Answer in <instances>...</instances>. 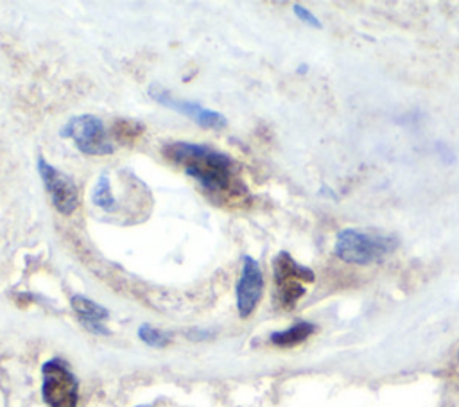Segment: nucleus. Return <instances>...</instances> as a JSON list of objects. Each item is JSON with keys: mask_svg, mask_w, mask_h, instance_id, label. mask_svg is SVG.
<instances>
[{"mask_svg": "<svg viewBox=\"0 0 459 407\" xmlns=\"http://www.w3.org/2000/svg\"><path fill=\"white\" fill-rule=\"evenodd\" d=\"M163 156L181 167L210 197L222 204H238L249 195L237 163L221 151L199 143L172 142L163 147Z\"/></svg>", "mask_w": 459, "mask_h": 407, "instance_id": "1", "label": "nucleus"}, {"mask_svg": "<svg viewBox=\"0 0 459 407\" xmlns=\"http://www.w3.org/2000/svg\"><path fill=\"white\" fill-rule=\"evenodd\" d=\"M398 246L394 237L369 235L357 229H342L335 240V255L348 264H373L393 253Z\"/></svg>", "mask_w": 459, "mask_h": 407, "instance_id": "2", "label": "nucleus"}, {"mask_svg": "<svg viewBox=\"0 0 459 407\" xmlns=\"http://www.w3.org/2000/svg\"><path fill=\"white\" fill-rule=\"evenodd\" d=\"M59 133L65 138H72L75 147L84 154H95V156L111 154L115 149L102 120L93 115L72 117L61 127Z\"/></svg>", "mask_w": 459, "mask_h": 407, "instance_id": "3", "label": "nucleus"}, {"mask_svg": "<svg viewBox=\"0 0 459 407\" xmlns=\"http://www.w3.org/2000/svg\"><path fill=\"white\" fill-rule=\"evenodd\" d=\"M278 301L283 308H292L305 294L303 283L314 281V273L299 265L287 251H280L273 262Z\"/></svg>", "mask_w": 459, "mask_h": 407, "instance_id": "4", "label": "nucleus"}, {"mask_svg": "<svg viewBox=\"0 0 459 407\" xmlns=\"http://www.w3.org/2000/svg\"><path fill=\"white\" fill-rule=\"evenodd\" d=\"M41 375V393L48 407H77L79 382L59 359L45 362Z\"/></svg>", "mask_w": 459, "mask_h": 407, "instance_id": "5", "label": "nucleus"}, {"mask_svg": "<svg viewBox=\"0 0 459 407\" xmlns=\"http://www.w3.org/2000/svg\"><path fill=\"white\" fill-rule=\"evenodd\" d=\"M38 172L45 183L47 192L50 194L56 210L65 215L72 213L79 204V192L74 179L47 163L43 156H38Z\"/></svg>", "mask_w": 459, "mask_h": 407, "instance_id": "6", "label": "nucleus"}, {"mask_svg": "<svg viewBox=\"0 0 459 407\" xmlns=\"http://www.w3.org/2000/svg\"><path fill=\"white\" fill-rule=\"evenodd\" d=\"M149 95L161 106H167L174 111H179L183 115H186L188 118H192L194 122H197L201 127H208V129H219L226 126V117L221 115L219 111L208 109L194 100H178L174 99V95H170L163 86H160L158 82L149 86Z\"/></svg>", "mask_w": 459, "mask_h": 407, "instance_id": "7", "label": "nucleus"}, {"mask_svg": "<svg viewBox=\"0 0 459 407\" xmlns=\"http://www.w3.org/2000/svg\"><path fill=\"white\" fill-rule=\"evenodd\" d=\"M264 289V276L258 262L251 256L242 258V273L237 281V308L240 317H247L258 305Z\"/></svg>", "mask_w": 459, "mask_h": 407, "instance_id": "8", "label": "nucleus"}, {"mask_svg": "<svg viewBox=\"0 0 459 407\" xmlns=\"http://www.w3.org/2000/svg\"><path fill=\"white\" fill-rule=\"evenodd\" d=\"M72 308L77 312V316L81 317V323L90 332L102 333V335L108 333V330L100 325V321L108 317V310L102 305H99V303H95V301L77 294V296L72 298Z\"/></svg>", "mask_w": 459, "mask_h": 407, "instance_id": "9", "label": "nucleus"}, {"mask_svg": "<svg viewBox=\"0 0 459 407\" xmlns=\"http://www.w3.org/2000/svg\"><path fill=\"white\" fill-rule=\"evenodd\" d=\"M316 326L312 323H307V321H299L296 325H292L290 328L287 330H281V332H274L271 335V342L276 344V346H281V348H289V346H296L299 342H303L307 337H310L314 333Z\"/></svg>", "mask_w": 459, "mask_h": 407, "instance_id": "10", "label": "nucleus"}, {"mask_svg": "<svg viewBox=\"0 0 459 407\" xmlns=\"http://www.w3.org/2000/svg\"><path fill=\"white\" fill-rule=\"evenodd\" d=\"M91 203L97 208H102L106 212H111L117 208V199L111 192V183L108 174H100V178L97 179L93 190H91Z\"/></svg>", "mask_w": 459, "mask_h": 407, "instance_id": "11", "label": "nucleus"}, {"mask_svg": "<svg viewBox=\"0 0 459 407\" xmlns=\"http://www.w3.org/2000/svg\"><path fill=\"white\" fill-rule=\"evenodd\" d=\"M138 337H140L145 344L154 346V348H163V346H167L169 341H170L165 332H161V330H158V328H154V326H151V325H142V326L138 328Z\"/></svg>", "mask_w": 459, "mask_h": 407, "instance_id": "12", "label": "nucleus"}, {"mask_svg": "<svg viewBox=\"0 0 459 407\" xmlns=\"http://www.w3.org/2000/svg\"><path fill=\"white\" fill-rule=\"evenodd\" d=\"M292 9H294V14H296L301 22H305V23H308V25H312V27H321L319 20H317L307 7H303V5H299V4H294Z\"/></svg>", "mask_w": 459, "mask_h": 407, "instance_id": "13", "label": "nucleus"}, {"mask_svg": "<svg viewBox=\"0 0 459 407\" xmlns=\"http://www.w3.org/2000/svg\"><path fill=\"white\" fill-rule=\"evenodd\" d=\"M140 407H149V405H140Z\"/></svg>", "mask_w": 459, "mask_h": 407, "instance_id": "14", "label": "nucleus"}, {"mask_svg": "<svg viewBox=\"0 0 459 407\" xmlns=\"http://www.w3.org/2000/svg\"><path fill=\"white\" fill-rule=\"evenodd\" d=\"M457 357H459V353H457Z\"/></svg>", "mask_w": 459, "mask_h": 407, "instance_id": "15", "label": "nucleus"}]
</instances>
